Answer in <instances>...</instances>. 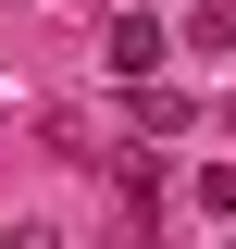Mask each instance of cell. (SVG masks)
I'll use <instances>...</instances> for the list:
<instances>
[{
    "label": "cell",
    "mask_w": 236,
    "mask_h": 249,
    "mask_svg": "<svg viewBox=\"0 0 236 249\" xmlns=\"http://www.w3.org/2000/svg\"><path fill=\"white\" fill-rule=\"evenodd\" d=\"M100 50H112L124 88H137V75H162V25H149V13H112V37H100Z\"/></svg>",
    "instance_id": "obj_1"
},
{
    "label": "cell",
    "mask_w": 236,
    "mask_h": 249,
    "mask_svg": "<svg viewBox=\"0 0 236 249\" xmlns=\"http://www.w3.org/2000/svg\"><path fill=\"white\" fill-rule=\"evenodd\" d=\"M186 50H236V0H199V25H186Z\"/></svg>",
    "instance_id": "obj_2"
},
{
    "label": "cell",
    "mask_w": 236,
    "mask_h": 249,
    "mask_svg": "<svg viewBox=\"0 0 236 249\" xmlns=\"http://www.w3.org/2000/svg\"><path fill=\"white\" fill-rule=\"evenodd\" d=\"M199 212H211V224H236V162H211V175H199Z\"/></svg>",
    "instance_id": "obj_3"
}]
</instances>
